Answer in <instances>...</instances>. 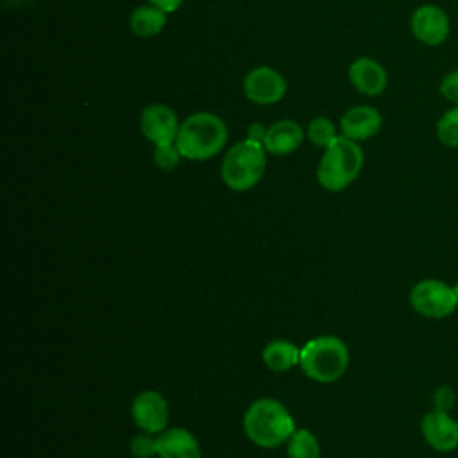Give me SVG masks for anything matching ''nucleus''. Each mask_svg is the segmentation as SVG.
Listing matches in <instances>:
<instances>
[{"mask_svg": "<svg viewBox=\"0 0 458 458\" xmlns=\"http://www.w3.org/2000/svg\"><path fill=\"white\" fill-rule=\"evenodd\" d=\"M242 424L247 438L265 449H274L286 444L295 431V422L288 408L272 397L254 401L245 410Z\"/></svg>", "mask_w": 458, "mask_h": 458, "instance_id": "obj_1", "label": "nucleus"}, {"mask_svg": "<svg viewBox=\"0 0 458 458\" xmlns=\"http://www.w3.org/2000/svg\"><path fill=\"white\" fill-rule=\"evenodd\" d=\"M227 138V125L218 114L197 111L181 123L175 147L190 161H208L225 147Z\"/></svg>", "mask_w": 458, "mask_h": 458, "instance_id": "obj_2", "label": "nucleus"}, {"mask_svg": "<svg viewBox=\"0 0 458 458\" xmlns=\"http://www.w3.org/2000/svg\"><path fill=\"white\" fill-rule=\"evenodd\" d=\"M363 161L365 154L360 141L338 134L324 148L317 166V181L326 191L338 193L354 182L363 168Z\"/></svg>", "mask_w": 458, "mask_h": 458, "instance_id": "obj_3", "label": "nucleus"}, {"mask_svg": "<svg viewBox=\"0 0 458 458\" xmlns=\"http://www.w3.org/2000/svg\"><path fill=\"white\" fill-rule=\"evenodd\" d=\"M299 367L306 377L317 383H335L349 367V349L335 335L311 338L301 347Z\"/></svg>", "mask_w": 458, "mask_h": 458, "instance_id": "obj_4", "label": "nucleus"}, {"mask_svg": "<svg viewBox=\"0 0 458 458\" xmlns=\"http://www.w3.org/2000/svg\"><path fill=\"white\" fill-rule=\"evenodd\" d=\"M267 154L263 143L247 138L231 145L220 165L224 184L233 191H247L254 188L265 174Z\"/></svg>", "mask_w": 458, "mask_h": 458, "instance_id": "obj_5", "label": "nucleus"}, {"mask_svg": "<svg viewBox=\"0 0 458 458\" xmlns=\"http://www.w3.org/2000/svg\"><path fill=\"white\" fill-rule=\"evenodd\" d=\"M408 301L415 313L433 320L447 318L458 308L453 284L435 277L417 281L408 293Z\"/></svg>", "mask_w": 458, "mask_h": 458, "instance_id": "obj_6", "label": "nucleus"}, {"mask_svg": "<svg viewBox=\"0 0 458 458\" xmlns=\"http://www.w3.org/2000/svg\"><path fill=\"white\" fill-rule=\"evenodd\" d=\"M243 95L258 106H272L283 100L288 84L281 72L272 66H256L243 77Z\"/></svg>", "mask_w": 458, "mask_h": 458, "instance_id": "obj_7", "label": "nucleus"}, {"mask_svg": "<svg viewBox=\"0 0 458 458\" xmlns=\"http://www.w3.org/2000/svg\"><path fill=\"white\" fill-rule=\"evenodd\" d=\"M410 29L417 41L426 47L442 45L451 32L447 13L433 4L419 5L410 18Z\"/></svg>", "mask_w": 458, "mask_h": 458, "instance_id": "obj_8", "label": "nucleus"}, {"mask_svg": "<svg viewBox=\"0 0 458 458\" xmlns=\"http://www.w3.org/2000/svg\"><path fill=\"white\" fill-rule=\"evenodd\" d=\"M179 127L175 111L166 104H150L140 114V129L154 147L175 143Z\"/></svg>", "mask_w": 458, "mask_h": 458, "instance_id": "obj_9", "label": "nucleus"}, {"mask_svg": "<svg viewBox=\"0 0 458 458\" xmlns=\"http://www.w3.org/2000/svg\"><path fill=\"white\" fill-rule=\"evenodd\" d=\"M131 417L141 431L159 435L168 424V401L157 390H143L132 399Z\"/></svg>", "mask_w": 458, "mask_h": 458, "instance_id": "obj_10", "label": "nucleus"}, {"mask_svg": "<svg viewBox=\"0 0 458 458\" xmlns=\"http://www.w3.org/2000/svg\"><path fill=\"white\" fill-rule=\"evenodd\" d=\"M424 442L437 453H453L458 449V420L445 410H429L420 420Z\"/></svg>", "mask_w": 458, "mask_h": 458, "instance_id": "obj_11", "label": "nucleus"}, {"mask_svg": "<svg viewBox=\"0 0 458 458\" xmlns=\"http://www.w3.org/2000/svg\"><path fill=\"white\" fill-rule=\"evenodd\" d=\"M347 77H349L352 88L365 97L381 95L388 84V73H386L385 66L369 55H361V57L354 59L349 64Z\"/></svg>", "mask_w": 458, "mask_h": 458, "instance_id": "obj_12", "label": "nucleus"}, {"mask_svg": "<svg viewBox=\"0 0 458 458\" xmlns=\"http://www.w3.org/2000/svg\"><path fill=\"white\" fill-rule=\"evenodd\" d=\"M383 116L381 113L367 104L354 106L344 113L340 118V131L344 136L354 141H365L381 131Z\"/></svg>", "mask_w": 458, "mask_h": 458, "instance_id": "obj_13", "label": "nucleus"}, {"mask_svg": "<svg viewBox=\"0 0 458 458\" xmlns=\"http://www.w3.org/2000/svg\"><path fill=\"white\" fill-rule=\"evenodd\" d=\"M304 141V129L295 120H277L267 129L263 147L272 156H286L295 152Z\"/></svg>", "mask_w": 458, "mask_h": 458, "instance_id": "obj_14", "label": "nucleus"}, {"mask_svg": "<svg viewBox=\"0 0 458 458\" xmlns=\"http://www.w3.org/2000/svg\"><path fill=\"white\" fill-rule=\"evenodd\" d=\"M159 458H202L200 444L195 435L184 428H170L157 435Z\"/></svg>", "mask_w": 458, "mask_h": 458, "instance_id": "obj_15", "label": "nucleus"}, {"mask_svg": "<svg viewBox=\"0 0 458 458\" xmlns=\"http://www.w3.org/2000/svg\"><path fill=\"white\" fill-rule=\"evenodd\" d=\"M261 358H263V363L267 365V369H270L274 372H286L299 365L301 349L288 340L277 338V340L268 342L263 347Z\"/></svg>", "mask_w": 458, "mask_h": 458, "instance_id": "obj_16", "label": "nucleus"}, {"mask_svg": "<svg viewBox=\"0 0 458 458\" xmlns=\"http://www.w3.org/2000/svg\"><path fill=\"white\" fill-rule=\"evenodd\" d=\"M166 16L168 13L152 4L140 5L129 16V29L138 38H154L165 29Z\"/></svg>", "mask_w": 458, "mask_h": 458, "instance_id": "obj_17", "label": "nucleus"}, {"mask_svg": "<svg viewBox=\"0 0 458 458\" xmlns=\"http://www.w3.org/2000/svg\"><path fill=\"white\" fill-rule=\"evenodd\" d=\"M286 454L288 458H318L320 456V444L306 428L295 429L286 442Z\"/></svg>", "mask_w": 458, "mask_h": 458, "instance_id": "obj_18", "label": "nucleus"}, {"mask_svg": "<svg viewBox=\"0 0 458 458\" xmlns=\"http://www.w3.org/2000/svg\"><path fill=\"white\" fill-rule=\"evenodd\" d=\"M437 138L447 148H458V106L444 111L437 120Z\"/></svg>", "mask_w": 458, "mask_h": 458, "instance_id": "obj_19", "label": "nucleus"}, {"mask_svg": "<svg viewBox=\"0 0 458 458\" xmlns=\"http://www.w3.org/2000/svg\"><path fill=\"white\" fill-rule=\"evenodd\" d=\"M306 136H308V140H310L315 147L326 148L329 143L335 141V138H336L338 134H336L335 123H333L329 118H326V116H315V118L310 120V123H308Z\"/></svg>", "mask_w": 458, "mask_h": 458, "instance_id": "obj_20", "label": "nucleus"}, {"mask_svg": "<svg viewBox=\"0 0 458 458\" xmlns=\"http://www.w3.org/2000/svg\"><path fill=\"white\" fill-rule=\"evenodd\" d=\"M129 451L134 458H152L157 456V437L152 433H138L129 442Z\"/></svg>", "mask_w": 458, "mask_h": 458, "instance_id": "obj_21", "label": "nucleus"}, {"mask_svg": "<svg viewBox=\"0 0 458 458\" xmlns=\"http://www.w3.org/2000/svg\"><path fill=\"white\" fill-rule=\"evenodd\" d=\"M181 152H179V148L175 147V143H172V145H163V147H154V154H152V159H154V163H156V166L157 168H161V170H174L177 165H179V161H181Z\"/></svg>", "mask_w": 458, "mask_h": 458, "instance_id": "obj_22", "label": "nucleus"}, {"mask_svg": "<svg viewBox=\"0 0 458 458\" xmlns=\"http://www.w3.org/2000/svg\"><path fill=\"white\" fill-rule=\"evenodd\" d=\"M438 91L449 104L458 106V70H453L442 77Z\"/></svg>", "mask_w": 458, "mask_h": 458, "instance_id": "obj_23", "label": "nucleus"}, {"mask_svg": "<svg viewBox=\"0 0 458 458\" xmlns=\"http://www.w3.org/2000/svg\"><path fill=\"white\" fill-rule=\"evenodd\" d=\"M433 408L437 410H445L451 411L453 404H454V392L449 386H438L433 394Z\"/></svg>", "mask_w": 458, "mask_h": 458, "instance_id": "obj_24", "label": "nucleus"}, {"mask_svg": "<svg viewBox=\"0 0 458 458\" xmlns=\"http://www.w3.org/2000/svg\"><path fill=\"white\" fill-rule=\"evenodd\" d=\"M267 129H268V127H265L263 123L254 122V123L249 125L245 138H247V140H252V141H258V143H263V141H265V136H267Z\"/></svg>", "mask_w": 458, "mask_h": 458, "instance_id": "obj_25", "label": "nucleus"}, {"mask_svg": "<svg viewBox=\"0 0 458 458\" xmlns=\"http://www.w3.org/2000/svg\"><path fill=\"white\" fill-rule=\"evenodd\" d=\"M147 2L152 4V5H156V7H159L161 11H165V13H168V14L175 13V11L184 4V0H147Z\"/></svg>", "mask_w": 458, "mask_h": 458, "instance_id": "obj_26", "label": "nucleus"}, {"mask_svg": "<svg viewBox=\"0 0 458 458\" xmlns=\"http://www.w3.org/2000/svg\"><path fill=\"white\" fill-rule=\"evenodd\" d=\"M453 292H454V299H456V304H458V281L453 284Z\"/></svg>", "mask_w": 458, "mask_h": 458, "instance_id": "obj_27", "label": "nucleus"}]
</instances>
